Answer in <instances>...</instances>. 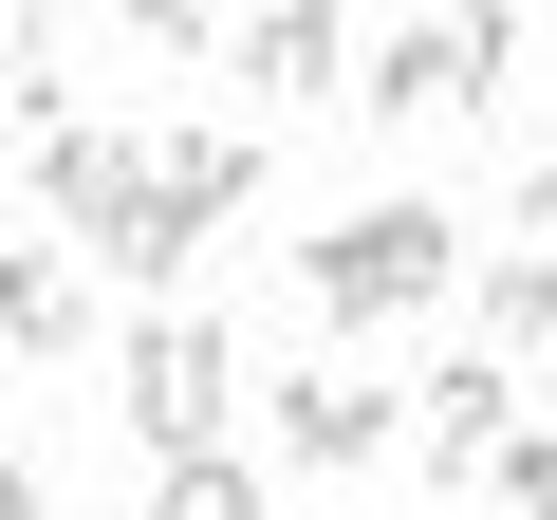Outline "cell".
Wrapping results in <instances>:
<instances>
[{
  "mask_svg": "<svg viewBox=\"0 0 557 520\" xmlns=\"http://www.w3.org/2000/svg\"><path fill=\"white\" fill-rule=\"evenodd\" d=\"M465 280V223L446 205H354L335 242H298V298H317V335L354 354V335H391V317H428Z\"/></svg>",
  "mask_w": 557,
  "mask_h": 520,
  "instance_id": "cell-1",
  "label": "cell"
},
{
  "mask_svg": "<svg viewBox=\"0 0 557 520\" xmlns=\"http://www.w3.org/2000/svg\"><path fill=\"white\" fill-rule=\"evenodd\" d=\"M149 520H260V465H223V446H168Z\"/></svg>",
  "mask_w": 557,
  "mask_h": 520,
  "instance_id": "cell-12",
  "label": "cell"
},
{
  "mask_svg": "<svg viewBox=\"0 0 557 520\" xmlns=\"http://www.w3.org/2000/svg\"><path fill=\"white\" fill-rule=\"evenodd\" d=\"M539 20H557V0H539Z\"/></svg>",
  "mask_w": 557,
  "mask_h": 520,
  "instance_id": "cell-17",
  "label": "cell"
},
{
  "mask_svg": "<svg viewBox=\"0 0 557 520\" xmlns=\"http://www.w3.org/2000/svg\"><path fill=\"white\" fill-rule=\"evenodd\" d=\"M520 75V0H446V20L372 38V112H483Z\"/></svg>",
  "mask_w": 557,
  "mask_h": 520,
  "instance_id": "cell-4",
  "label": "cell"
},
{
  "mask_svg": "<svg viewBox=\"0 0 557 520\" xmlns=\"http://www.w3.org/2000/svg\"><path fill=\"white\" fill-rule=\"evenodd\" d=\"M94 260H112V280H131V298H186V280H205V260H223V205H186V186L149 168V186H131V223H112Z\"/></svg>",
  "mask_w": 557,
  "mask_h": 520,
  "instance_id": "cell-8",
  "label": "cell"
},
{
  "mask_svg": "<svg viewBox=\"0 0 557 520\" xmlns=\"http://www.w3.org/2000/svg\"><path fill=\"white\" fill-rule=\"evenodd\" d=\"M75 335H94V298L57 280V242L0 223V354H75Z\"/></svg>",
  "mask_w": 557,
  "mask_h": 520,
  "instance_id": "cell-9",
  "label": "cell"
},
{
  "mask_svg": "<svg viewBox=\"0 0 557 520\" xmlns=\"http://www.w3.org/2000/svg\"><path fill=\"white\" fill-rule=\"evenodd\" d=\"M131 186H149V131L20 112V205H38V242H112V223H131Z\"/></svg>",
  "mask_w": 557,
  "mask_h": 520,
  "instance_id": "cell-3",
  "label": "cell"
},
{
  "mask_svg": "<svg viewBox=\"0 0 557 520\" xmlns=\"http://www.w3.org/2000/svg\"><path fill=\"white\" fill-rule=\"evenodd\" d=\"M502 428H520V354H446V372H428V409H409V446H428L446 483H483V465H502Z\"/></svg>",
  "mask_w": 557,
  "mask_h": 520,
  "instance_id": "cell-7",
  "label": "cell"
},
{
  "mask_svg": "<svg viewBox=\"0 0 557 520\" xmlns=\"http://www.w3.org/2000/svg\"><path fill=\"white\" fill-rule=\"evenodd\" d=\"M520 242H557V168H520Z\"/></svg>",
  "mask_w": 557,
  "mask_h": 520,
  "instance_id": "cell-16",
  "label": "cell"
},
{
  "mask_svg": "<svg viewBox=\"0 0 557 520\" xmlns=\"http://www.w3.org/2000/svg\"><path fill=\"white\" fill-rule=\"evenodd\" d=\"M242 94H278V112L354 94V0H242Z\"/></svg>",
  "mask_w": 557,
  "mask_h": 520,
  "instance_id": "cell-6",
  "label": "cell"
},
{
  "mask_svg": "<svg viewBox=\"0 0 557 520\" xmlns=\"http://www.w3.org/2000/svg\"><path fill=\"white\" fill-rule=\"evenodd\" d=\"M112 391H131V446L168 465V446H223V409H242V335L205 317V298H149L131 335H112Z\"/></svg>",
  "mask_w": 557,
  "mask_h": 520,
  "instance_id": "cell-2",
  "label": "cell"
},
{
  "mask_svg": "<svg viewBox=\"0 0 557 520\" xmlns=\"http://www.w3.org/2000/svg\"><path fill=\"white\" fill-rule=\"evenodd\" d=\"M223 20H242V0H131V38H149V57H205Z\"/></svg>",
  "mask_w": 557,
  "mask_h": 520,
  "instance_id": "cell-15",
  "label": "cell"
},
{
  "mask_svg": "<svg viewBox=\"0 0 557 520\" xmlns=\"http://www.w3.org/2000/svg\"><path fill=\"white\" fill-rule=\"evenodd\" d=\"M483 483H502V520H557V428H502V465H483Z\"/></svg>",
  "mask_w": 557,
  "mask_h": 520,
  "instance_id": "cell-14",
  "label": "cell"
},
{
  "mask_svg": "<svg viewBox=\"0 0 557 520\" xmlns=\"http://www.w3.org/2000/svg\"><path fill=\"white\" fill-rule=\"evenodd\" d=\"M0 94L57 112V0H0Z\"/></svg>",
  "mask_w": 557,
  "mask_h": 520,
  "instance_id": "cell-13",
  "label": "cell"
},
{
  "mask_svg": "<svg viewBox=\"0 0 557 520\" xmlns=\"http://www.w3.org/2000/svg\"><path fill=\"white\" fill-rule=\"evenodd\" d=\"M260 409H278V465H372V446L409 428V391H372L354 354H317V372H278Z\"/></svg>",
  "mask_w": 557,
  "mask_h": 520,
  "instance_id": "cell-5",
  "label": "cell"
},
{
  "mask_svg": "<svg viewBox=\"0 0 557 520\" xmlns=\"http://www.w3.org/2000/svg\"><path fill=\"white\" fill-rule=\"evenodd\" d=\"M465 298H483V354H539V335H557V242H520V260H483Z\"/></svg>",
  "mask_w": 557,
  "mask_h": 520,
  "instance_id": "cell-10",
  "label": "cell"
},
{
  "mask_svg": "<svg viewBox=\"0 0 557 520\" xmlns=\"http://www.w3.org/2000/svg\"><path fill=\"white\" fill-rule=\"evenodd\" d=\"M149 168H168V186H186V205H223V223H242V205H260V131H168V149H149Z\"/></svg>",
  "mask_w": 557,
  "mask_h": 520,
  "instance_id": "cell-11",
  "label": "cell"
}]
</instances>
